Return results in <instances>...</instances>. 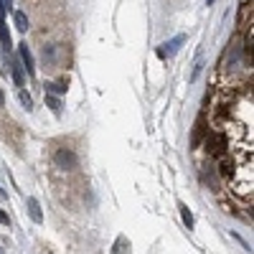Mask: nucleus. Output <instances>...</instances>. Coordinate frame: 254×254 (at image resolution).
I'll list each match as a JSON object with an SVG mask.
<instances>
[{"label":"nucleus","mask_w":254,"mask_h":254,"mask_svg":"<svg viewBox=\"0 0 254 254\" xmlns=\"http://www.w3.org/2000/svg\"><path fill=\"white\" fill-rule=\"evenodd\" d=\"M56 163H59L61 168H74V165H76V158H74V153H71V150L61 147V150L56 153Z\"/></svg>","instance_id":"obj_1"},{"label":"nucleus","mask_w":254,"mask_h":254,"mask_svg":"<svg viewBox=\"0 0 254 254\" xmlns=\"http://www.w3.org/2000/svg\"><path fill=\"white\" fill-rule=\"evenodd\" d=\"M5 5H3V0H0V41H3V46H5V51L10 49V33H8V28H5Z\"/></svg>","instance_id":"obj_2"},{"label":"nucleus","mask_w":254,"mask_h":254,"mask_svg":"<svg viewBox=\"0 0 254 254\" xmlns=\"http://www.w3.org/2000/svg\"><path fill=\"white\" fill-rule=\"evenodd\" d=\"M183 41H186L183 36H176L173 41H168V44H165V49H160V56H165V54H168V56H173V54L181 49V44H183Z\"/></svg>","instance_id":"obj_3"},{"label":"nucleus","mask_w":254,"mask_h":254,"mask_svg":"<svg viewBox=\"0 0 254 254\" xmlns=\"http://www.w3.org/2000/svg\"><path fill=\"white\" fill-rule=\"evenodd\" d=\"M20 59H23V64H26V71L33 76V74H36V66H33V56H31V51H28L26 44L20 46Z\"/></svg>","instance_id":"obj_4"},{"label":"nucleus","mask_w":254,"mask_h":254,"mask_svg":"<svg viewBox=\"0 0 254 254\" xmlns=\"http://www.w3.org/2000/svg\"><path fill=\"white\" fill-rule=\"evenodd\" d=\"M28 214H31V219H33L36 224L44 221V214H41V206H38L36 198H28Z\"/></svg>","instance_id":"obj_5"},{"label":"nucleus","mask_w":254,"mask_h":254,"mask_svg":"<svg viewBox=\"0 0 254 254\" xmlns=\"http://www.w3.org/2000/svg\"><path fill=\"white\" fill-rule=\"evenodd\" d=\"M10 66H13V79H15V84H18V87H23V69H20V64L13 61Z\"/></svg>","instance_id":"obj_6"},{"label":"nucleus","mask_w":254,"mask_h":254,"mask_svg":"<svg viewBox=\"0 0 254 254\" xmlns=\"http://www.w3.org/2000/svg\"><path fill=\"white\" fill-rule=\"evenodd\" d=\"M181 216H183V224L190 229V226H193V216H190V211H188V206H183L181 203Z\"/></svg>","instance_id":"obj_7"},{"label":"nucleus","mask_w":254,"mask_h":254,"mask_svg":"<svg viewBox=\"0 0 254 254\" xmlns=\"http://www.w3.org/2000/svg\"><path fill=\"white\" fill-rule=\"evenodd\" d=\"M13 18H15V26H18L20 31H26V28H28V18H26L23 13H20V10H18V13H15Z\"/></svg>","instance_id":"obj_8"},{"label":"nucleus","mask_w":254,"mask_h":254,"mask_svg":"<svg viewBox=\"0 0 254 254\" xmlns=\"http://www.w3.org/2000/svg\"><path fill=\"white\" fill-rule=\"evenodd\" d=\"M18 97H20V102H23V107H26V110H31V107H33V99H31L26 92H20Z\"/></svg>","instance_id":"obj_9"},{"label":"nucleus","mask_w":254,"mask_h":254,"mask_svg":"<svg viewBox=\"0 0 254 254\" xmlns=\"http://www.w3.org/2000/svg\"><path fill=\"white\" fill-rule=\"evenodd\" d=\"M49 92L51 94H61V92H66V87H64V84H49Z\"/></svg>","instance_id":"obj_10"},{"label":"nucleus","mask_w":254,"mask_h":254,"mask_svg":"<svg viewBox=\"0 0 254 254\" xmlns=\"http://www.w3.org/2000/svg\"><path fill=\"white\" fill-rule=\"evenodd\" d=\"M49 104H51V110H54V112H56V115H59V112H61V104H59V99H54V97H51V94H49Z\"/></svg>","instance_id":"obj_11"},{"label":"nucleus","mask_w":254,"mask_h":254,"mask_svg":"<svg viewBox=\"0 0 254 254\" xmlns=\"http://www.w3.org/2000/svg\"><path fill=\"white\" fill-rule=\"evenodd\" d=\"M201 66H203V64H201V61H196V66H193V74H190V81H193V79H196V76L201 74Z\"/></svg>","instance_id":"obj_12"},{"label":"nucleus","mask_w":254,"mask_h":254,"mask_svg":"<svg viewBox=\"0 0 254 254\" xmlns=\"http://www.w3.org/2000/svg\"><path fill=\"white\" fill-rule=\"evenodd\" d=\"M0 224H8V214H5L3 208H0Z\"/></svg>","instance_id":"obj_13"},{"label":"nucleus","mask_w":254,"mask_h":254,"mask_svg":"<svg viewBox=\"0 0 254 254\" xmlns=\"http://www.w3.org/2000/svg\"><path fill=\"white\" fill-rule=\"evenodd\" d=\"M0 104H3V94H0Z\"/></svg>","instance_id":"obj_14"},{"label":"nucleus","mask_w":254,"mask_h":254,"mask_svg":"<svg viewBox=\"0 0 254 254\" xmlns=\"http://www.w3.org/2000/svg\"><path fill=\"white\" fill-rule=\"evenodd\" d=\"M206 3H214V0H206Z\"/></svg>","instance_id":"obj_15"}]
</instances>
